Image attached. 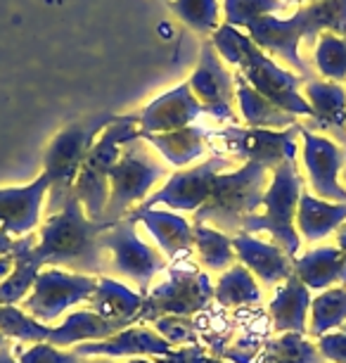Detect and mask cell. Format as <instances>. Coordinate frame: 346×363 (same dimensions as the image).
Masks as SVG:
<instances>
[{
	"mask_svg": "<svg viewBox=\"0 0 346 363\" xmlns=\"http://www.w3.org/2000/svg\"><path fill=\"white\" fill-rule=\"evenodd\" d=\"M114 223L91 221L76 197H69L62 211L47 216L40 228L36 255L40 266L67 269L83 276H107V259L100 235Z\"/></svg>",
	"mask_w": 346,
	"mask_h": 363,
	"instance_id": "6da1fadb",
	"label": "cell"
},
{
	"mask_svg": "<svg viewBox=\"0 0 346 363\" xmlns=\"http://www.w3.org/2000/svg\"><path fill=\"white\" fill-rule=\"evenodd\" d=\"M212 45L221 55L223 62L237 67V74L261 93L263 98L280 107L282 112L292 116H308L313 119V109L301 95V88L306 84V77L292 74L282 67H277L247 33L230 24H221L212 33Z\"/></svg>",
	"mask_w": 346,
	"mask_h": 363,
	"instance_id": "7a4b0ae2",
	"label": "cell"
},
{
	"mask_svg": "<svg viewBox=\"0 0 346 363\" xmlns=\"http://www.w3.org/2000/svg\"><path fill=\"white\" fill-rule=\"evenodd\" d=\"M247 36L261 48L263 52H273L287 65L294 67L301 77L311 79L308 65L301 60L299 43L311 40L323 33L346 36V0H313L299 8L292 17H261L249 22Z\"/></svg>",
	"mask_w": 346,
	"mask_h": 363,
	"instance_id": "3957f363",
	"label": "cell"
},
{
	"mask_svg": "<svg viewBox=\"0 0 346 363\" xmlns=\"http://www.w3.org/2000/svg\"><path fill=\"white\" fill-rule=\"evenodd\" d=\"M268 190V169L244 162L237 171H223L214 178L209 200L195 211V223L221 233H240L247 216L256 214Z\"/></svg>",
	"mask_w": 346,
	"mask_h": 363,
	"instance_id": "277c9868",
	"label": "cell"
},
{
	"mask_svg": "<svg viewBox=\"0 0 346 363\" xmlns=\"http://www.w3.org/2000/svg\"><path fill=\"white\" fill-rule=\"evenodd\" d=\"M117 114H95L83 121L67 126L62 133H57L45 150L43 157V174L50 181L47 190V216L64 209L67 200L74 195V183L81 167H83L93 143L98 140V133H103Z\"/></svg>",
	"mask_w": 346,
	"mask_h": 363,
	"instance_id": "5b68a950",
	"label": "cell"
},
{
	"mask_svg": "<svg viewBox=\"0 0 346 363\" xmlns=\"http://www.w3.org/2000/svg\"><path fill=\"white\" fill-rule=\"evenodd\" d=\"M135 126H138L135 114L117 116L93 143L91 152L79 171L76 183H74V197L81 202L91 221L105 218L107 202H110V174L128 143L140 138V131Z\"/></svg>",
	"mask_w": 346,
	"mask_h": 363,
	"instance_id": "8992f818",
	"label": "cell"
},
{
	"mask_svg": "<svg viewBox=\"0 0 346 363\" xmlns=\"http://www.w3.org/2000/svg\"><path fill=\"white\" fill-rule=\"evenodd\" d=\"M301 197V176L296 171V162H284L275 171H270V186L263 195L266 214H252L244 218L242 233H268L275 245L294 259L299 252V233H296V207Z\"/></svg>",
	"mask_w": 346,
	"mask_h": 363,
	"instance_id": "52a82bcc",
	"label": "cell"
},
{
	"mask_svg": "<svg viewBox=\"0 0 346 363\" xmlns=\"http://www.w3.org/2000/svg\"><path fill=\"white\" fill-rule=\"evenodd\" d=\"M164 174L166 169L150 155L145 140L135 138L128 143L110 174V202H107L103 221L117 223L126 218L128 209L138 202H145L147 193Z\"/></svg>",
	"mask_w": 346,
	"mask_h": 363,
	"instance_id": "ba28073f",
	"label": "cell"
},
{
	"mask_svg": "<svg viewBox=\"0 0 346 363\" xmlns=\"http://www.w3.org/2000/svg\"><path fill=\"white\" fill-rule=\"evenodd\" d=\"M188 262V259H185ZM214 297V287L207 273L195 266H175L166 283L157 285L142 299L138 320H157L161 316H192L200 313Z\"/></svg>",
	"mask_w": 346,
	"mask_h": 363,
	"instance_id": "9c48e42d",
	"label": "cell"
},
{
	"mask_svg": "<svg viewBox=\"0 0 346 363\" xmlns=\"http://www.w3.org/2000/svg\"><path fill=\"white\" fill-rule=\"evenodd\" d=\"M100 242L105 252L112 255L107 262V273H117L121 278L133 280L142 294L150 292L152 278L166 269V259L147 242H142L135 233V223L128 218H121L112 228H107L100 235Z\"/></svg>",
	"mask_w": 346,
	"mask_h": 363,
	"instance_id": "30bf717a",
	"label": "cell"
},
{
	"mask_svg": "<svg viewBox=\"0 0 346 363\" xmlns=\"http://www.w3.org/2000/svg\"><path fill=\"white\" fill-rule=\"evenodd\" d=\"M98 287V276H83V273H69L62 269H45L36 276L33 290L22 299V311L38 323H52L69 306L88 301Z\"/></svg>",
	"mask_w": 346,
	"mask_h": 363,
	"instance_id": "8fae6325",
	"label": "cell"
},
{
	"mask_svg": "<svg viewBox=\"0 0 346 363\" xmlns=\"http://www.w3.org/2000/svg\"><path fill=\"white\" fill-rule=\"evenodd\" d=\"M304 124H296L282 131L273 128H240L226 126L209 133V138L223 140L230 152L242 157L244 162H256L268 171H275L284 162H296V135H301Z\"/></svg>",
	"mask_w": 346,
	"mask_h": 363,
	"instance_id": "7c38bea8",
	"label": "cell"
},
{
	"mask_svg": "<svg viewBox=\"0 0 346 363\" xmlns=\"http://www.w3.org/2000/svg\"><path fill=\"white\" fill-rule=\"evenodd\" d=\"M228 167V157H209L200 167L175 171L166 181V186L147 197L140 207L157 209V204H164L171 211H197L212 195L214 178L223 174Z\"/></svg>",
	"mask_w": 346,
	"mask_h": 363,
	"instance_id": "4fadbf2b",
	"label": "cell"
},
{
	"mask_svg": "<svg viewBox=\"0 0 346 363\" xmlns=\"http://www.w3.org/2000/svg\"><path fill=\"white\" fill-rule=\"evenodd\" d=\"M188 84L197 102L202 105V112L212 114L216 119H233L235 74H230L212 40L202 45L200 60H197V67Z\"/></svg>",
	"mask_w": 346,
	"mask_h": 363,
	"instance_id": "5bb4252c",
	"label": "cell"
},
{
	"mask_svg": "<svg viewBox=\"0 0 346 363\" xmlns=\"http://www.w3.org/2000/svg\"><path fill=\"white\" fill-rule=\"evenodd\" d=\"M301 152H304V167L308 171V181L316 190V197L321 200H332L339 204H346V188L339 183V176L344 171L346 152L330 140L328 135H318L301 128Z\"/></svg>",
	"mask_w": 346,
	"mask_h": 363,
	"instance_id": "9a60e30c",
	"label": "cell"
},
{
	"mask_svg": "<svg viewBox=\"0 0 346 363\" xmlns=\"http://www.w3.org/2000/svg\"><path fill=\"white\" fill-rule=\"evenodd\" d=\"M202 114V105L190 91V84L173 86L171 91L154 98L142 107L138 116V131L140 135H152V133H168L178 131V128L192 126V121Z\"/></svg>",
	"mask_w": 346,
	"mask_h": 363,
	"instance_id": "2e32d148",
	"label": "cell"
},
{
	"mask_svg": "<svg viewBox=\"0 0 346 363\" xmlns=\"http://www.w3.org/2000/svg\"><path fill=\"white\" fill-rule=\"evenodd\" d=\"M50 181L40 174L29 186L0 188V230L8 235H29L40 221Z\"/></svg>",
	"mask_w": 346,
	"mask_h": 363,
	"instance_id": "e0dca14e",
	"label": "cell"
},
{
	"mask_svg": "<svg viewBox=\"0 0 346 363\" xmlns=\"http://www.w3.org/2000/svg\"><path fill=\"white\" fill-rule=\"evenodd\" d=\"M230 242H233L235 255L240 257L244 269L259 276V280H263L266 285L287 280L294 273V259L280 245L263 242V240L247 235V233H237L235 238H230Z\"/></svg>",
	"mask_w": 346,
	"mask_h": 363,
	"instance_id": "ac0fdd59",
	"label": "cell"
},
{
	"mask_svg": "<svg viewBox=\"0 0 346 363\" xmlns=\"http://www.w3.org/2000/svg\"><path fill=\"white\" fill-rule=\"evenodd\" d=\"M128 221H140L145 223V228L152 233V238L159 242V247L164 250V255L173 262L190 257L192 250V225L185 218L173 214V211H161V209H147L138 207L126 216Z\"/></svg>",
	"mask_w": 346,
	"mask_h": 363,
	"instance_id": "d6986e66",
	"label": "cell"
},
{
	"mask_svg": "<svg viewBox=\"0 0 346 363\" xmlns=\"http://www.w3.org/2000/svg\"><path fill=\"white\" fill-rule=\"evenodd\" d=\"M171 352V345L157 335L150 328L131 325L124 328L121 333L112 335L103 342H86V345H76L79 356H166Z\"/></svg>",
	"mask_w": 346,
	"mask_h": 363,
	"instance_id": "ffe728a7",
	"label": "cell"
},
{
	"mask_svg": "<svg viewBox=\"0 0 346 363\" xmlns=\"http://www.w3.org/2000/svg\"><path fill=\"white\" fill-rule=\"evenodd\" d=\"M304 98L313 109V121L308 131L313 128H330L337 133L339 140L346 143V91L335 81H318L306 79L304 84Z\"/></svg>",
	"mask_w": 346,
	"mask_h": 363,
	"instance_id": "44dd1931",
	"label": "cell"
},
{
	"mask_svg": "<svg viewBox=\"0 0 346 363\" xmlns=\"http://www.w3.org/2000/svg\"><path fill=\"white\" fill-rule=\"evenodd\" d=\"M311 290L301 283L296 273L284 280V285L270 301V316H273L275 333H299L306 330V311L311 309Z\"/></svg>",
	"mask_w": 346,
	"mask_h": 363,
	"instance_id": "7402d4cb",
	"label": "cell"
},
{
	"mask_svg": "<svg viewBox=\"0 0 346 363\" xmlns=\"http://www.w3.org/2000/svg\"><path fill=\"white\" fill-rule=\"evenodd\" d=\"M124 328H131L126 323H117V320H105L98 313L86 309V311H74L64 318L62 325L50 328L47 342L52 347H71V345H86V342H103L112 335L121 333Z\"/></svg>",
	"mask_w": 346,
	"mask_h": 363,
	"instance_id": "603a6c76",
	"label": "cell"
},
{
	"mask_svg": "<svg viewBox=\"0 0 346 363\" xmlns=\"http://www.w3.org/2000/svg\"><path fill=\"white\" fill-rule=\"evenodd\" d=\"M142 294L128 290L124 283L114 280L110 276H100L98 287H95L91 301V311L98 313L105 320H117V323L131 325L138 320V313L142 309Z\"/></svg>",
	"mask_w": 346,
	"mask_h": 363,
	"instance_id": "cb8c5ba5",
	"label": "cell"
},
{
	"mask_svg": "<svg viewBox=\"0 0 346 363\" xmlns=\"http://www.w3.org/2000/svg\"><path fill=\"white\" fill-rule=\"evenodd\" d=\"M294 273L308 290H328L335 283L346 287V257L337 247H318L294 259Z\"/></svg>",
	"mask_w": 346,
	"mask_h": 363,
	"instance_id": "d4e9b609",
	"label": "cell"
},
{
	"mask_svg": "<svg viewBox=\"0 0 346 363\" xmlns=\"http://www.w3.org/2000/svg\"><path fill=\"white\" fill-rule=\"evenodd\" d=\"M36 245H38V235H33V233L15 240V247H12L15 269L0 283V304L15 306L17 301L26 299V294L33 290L36 276L40 273V264L36 255H33Z\"/></svg>",
	"mask_w": 346,
	"mask_h": 363,
	"instance_id": "484cf974",
	"label": "cell"
},
{
	"mask_svg": "<svg viewBox=\"0 0 346 363\" xmlns=\"http://www.w3.org/2000/svg\"><path fill=\"white\" fill-rule=\"evenodd\" d=\"M346 221V204L325 202L321 197L301 193L299 207H296V233L308 242L328 238Z\"/></svg>",
	"mask_w": 346,
	"mask_h": 363,
	"instance_id": "4316f807",
	"label": "cell"
},
{
	"mask_svg": "<svg viewBox=\"0 0 346 363\" xmlns=\"http://www.w3.org/2000/svg\"><path fill=\"white\" fill-rule=\"evenodd\" d=\"M235 98L237 107H240L242 119L247 121L252 128H292L296 126V116L282 112L280 107H275L273 102L263 98L261 93H256L252 86L244 81L240 74H235Z\"/></svg>",
	"mask_w": 346,
	"mask_h": 363,
	"instance_id": "83f0119b",
	"label": "cell"
},
{
	"mask_svg": "<svg viewBox=\"0 0 346 363\" xmlns=\"http://www.w3.org/2000/svg\"><path fill=\"white\" fill-rule=\"evenodd\" d=\"M207 131L200 126H185L178 131H168V133H152V135H140L147 145H152L161 157L173 164V167H185L192 164L195 160H200L204 155V138Z\"/></svg>",
	"mask_w": 346,
	"mask_h": 363,
	"instance_id": "f1b7e54d",
	"label": "cell"
},
{
	"mask_svg": "<svg viewBox=\"0 0 346 363\" xmlns=\"http://www.w3.org/2000/svg\"><path fill=\"white\" fill-rule=\"evenodd\" d=\"M214 299L223 306H244V304H259L261 290L256 285L252 271L244 269L242 264L230 266L219 278L214 287Z\"/></svg>",
	"mask_w": 346,
	"mask_h": 363,
	"instance_id": "f546056e",
	"label": "cell"
},
{
	"mask_svg": "<svg viewBox=\"0 0 346 363\" xmlns=\"http://www.w3.org/2000/svg\"><path fill=\"white\" fill-rule=\"evenodd\" d=\"M346 323V287H332L311 301V337L321 340L335 328Z\"/></svg>",
	"mask_w": 346,
	"mask_h": 363,
	"instance_id": "4dcf8cb0",
	"label": "cell"
},
{
	"mask_svg": "<svg viewBox=\"0 0 346 363\" xmlns=\"http://www.w3.org/2000/svg\"><path fill=\"white\" fill-rule=\"evenodd\" d=\"M192 245L197 247L202 264L209 271H226L230 264L235 262V250L233 242L226 233L212 228L204 223H195L192 225Z\"/></svg>",
	"mask_w": 346,
	"mask_h": 363,
	"instance_id": "1f68e13d",
	"label": "cell"
},
{
	"mask_svg": "<svg viewBox=\"0 0 346 363\" xmlns=\"http://www.w3.org/2000/svg\"><path fill=\"white\" fill-rule=\"evenodd\" d=\"M266 361L270 363H328L321 349L299 333H282L266 345Z\"/></svg>",
	"mask_w": 346,
	"mask_h": 363,
	"instance_id": "d6a6232c",
	"label": "cell"
},
{
	"mask_svg": "<svg viewBox=\"0 0 346 363\" xmlns=\"http://www.w3.org/2000/svg\"><path fill=\"white\" fill-rule=\"evenodd\" d=\"M168 8L180 19L188 29H192L202 36L214 33L221 26V5L219 0H168Z\"/></svg>",
	"mask_w": 346,
	"mask_h": 363,
	"instance_id": "836d02e7",
	"label": "cell"
},
{
	"mask_svg": "<svg viewBox=\"0 0 346 363\" xmlns=\"http://www.w3.org/2000/svg\"><path fill=\"white\" fill-rule=\"evenodd\" d=\"M316 67L325 81H339L346 79V36L337 33H323L316 43Z\"/></svg>",
	"mask_w": 346,
	"mask_h": 363,
	"instance_id": "e575fe53",
	"label": "cell"
},
{
	"mask_svg": "<svg viewBox=\"0 0 346 363\" xmlns=\"http://www.w3.org/2000/svg\"><path fill=\"white\" fill-rule=\"evenodd\" d=\"M0 333L5 337H12L17 342H47L50 328L33 320L29 313H24L17 306L0 304Z\"/></svg>",
	"mask_w": 346,
	"mask_h": 363,
	"instance_id": "d590c367",
	"label": "cell"
},
{
	"mask_svg": "<svg viewBox=\"0 0 346 363\" xmlns=\"http://www.w3.org/2000/svg\"><path fill=\"white\" fill-rule=\"evenodd\" d=\"M287 10L282 0H223V15H226V24L235 26V29H244L249 22L275 12Z\"/></svg>",
	"mask_w": 346,
	"mask_h": 363,
	"instance_id": "8d00e7d4",
	"label": "cell"
},
{
	"mask_svg": "<svg viewBox=\"0 0 346 363\" xmlns=\"http://www.w3.org/2000/svg\"><path fill=\"white\" fill-rule=\"evenodd\" d=\"M19 363H86L88 359L79 356L76 352H62L59 347H52L50 342H38L29 349H17Z\"/></svg>",
	"mask_w": 346,
	"mask_h": 363,
	"instance_id": "74e56055",
	"label": "cell"
},
{
	"mask_svg": "<svg viewBox=\"0 0 346 363\" xmlns=\"http://www.w3.org/2000/svg\"><path fill=\"white\" fill-rule=\"evenodd\" d=\"M154 330L161 335L168 345H183V342L195 340V325L190 318L183 316H161L154 320Z\"/></svg>",
	"mask_w": 346,
	"mask_h": 363,
	"instance_id": "f35d334b",
	"label": "cell"
},
{
	"mask_svg": "<svg viewBox=\"0 0 346 363\" xmlns=\"http://www.w3.org/2000/svg\"><path fill=\"white\" fill-rule=\"evenodd\" d=\"M318 349L328 361L332 363H346V333H332L323 335L318 340Z\"/></svg>",
	"mask_w": 346,
	"mask_h": 363,
	"instance_id": "ab89813d",
	"label": "cell"
},
{
	"mask_svg": "<svg viewBox=\"0 0 346 363\" xmlns=\"http://www.w3.org/2000/svg\"><path fill=\"white\" fill-rule=\"evenodd\" d=\"M202 359H204V352H202L200 347H190L185 349V352H168L164 359H159L157 363H202Z\"/></svg>",
	"mask_w": 346,
	"mask_h": 363,
	"instance_id": "60d3db41",
	"label": "cell"
},
{
	"mask_svg": "<svg viewBox=\"0 0 346 363\" xmlns=\"http://www.w3.org/2000/svg\"><path fill=\"white\" fill-rule=\"evenodd\" d=\"M12 269H15V257H12V252H10V255L0 257V283H3V280L10 276Z\"/></svg>",
	"mask_w": 346,
	"mask_h": 363,
	"instance_id": "b9f144b4",
	"label": "cell"
},
{
	"mask_svg": "<svg viewBox=\"0 0 346 363\" xmlns=\"http://www.w3.org/2000/svg\"><path fill=\"white\" fill-rule=\"evenodd\" d=\"M12 247H15V240H12L8 233H3L0 230V257L3 255H10Z\"/></svg>",
	"mask_w": 346,
	"mask_h": 363,
	"instance_id": "7bdbcfd3",
	"label": "cell"
},
{
	"mask_svg": "<svg viewBox=\"0 0 346 363\" xmlns=\"http://www.w3.org/2000/svg\"><path fill=\"white\" fill-rule=\"evenodd\" d=\"M0 363H19L15 356H12V347H10V342L5 345L3 349H0Z\"/></svg>",
	"mask_w": 346,
	"mask_h": 363,
	"instance_id": "ee69618b",
	"label": "cell"
},
{
	"mask_svg": "<svg viewBox=\"0 0 346 363\" xmlns=\"http://www.w3.org/2000/svg\"><path fill=\"white\" fill-rule=\"evenodd\" d=\"M337 247L344 252V257H346V225H342L337 233Z\"/></svg>",
	"mask_w": 346,
	"mask_h": 363,
	"instance_id": "f6af8a7d",
	"label": "cell"
},
{
	"mask_svg": "<svg viewBox=\"0 0 346 363\" xmlns=\"http://www.w3.org/2000/svg\"><path fill=\"white\" fill-rule=\"evenodd\" d=\"M284 5H299V3H313V0H282Z\"/></svg>",
	"mask_w": 346,
	"mask_h": 363,
	"instance_id": "bcb514c9",
	"label": "cell"
},
{
	"mask_svg": "<svg viewBox=\"0 0 346 363\" xmlns=\"http://www.w3.org/2000/svg\"><path fill=\"white\" fill-rule=\"evenodd\" d=\"M86 363H114L110 359H93V361H86Z\"/></svg>",
	"mask_w": 346,
	"mask_h": 363,
	"instance_id": "7dc6e473",
	"label": "cell"
},
{
	"mask_svg": "<svg viewBox=\"0 0 346 363\" xmlns=\"http://www.w3.org/2000/svg\"><path fill=\"white\" fill-rule=\"evenodd\" d=\"M5 345H8V340H5V335H3V333H0V349H3Z\"/></svg>",
	"mask_w": 346,
	"mask_h": 363,
	"instance_id": "c3c4849f",
	"label": "cell"
},
{
	"mask_svg": "<svg viewBox=\"0 0 346 363\" xmlns=\"http://www.w3.org/2000/svg\"><path fill=\"white\" fill-rule=\"evenodd\" d=\"M128 363H150V361H142V359H135V361H128Z\"/></svg>",
	"mask_w": 346,
	"mask_h": 363,
	"instance_id": "681fc988",
	"label": "cell"
},
{
	"mask_svg": "<svg viewBox=\"0 0 346 363\" xmlns=\"http://www.w3.org/2000/svg\"><path fill=\"white\" fill-rule=\"evenodd\" d=\"M342 181H344V186H346V169L342 171Z\"/></svg>",
	"mask_w": 346,
	"mask_h": 363,
	"instance_id": "f907efd6",
	"label": "cell"
},
{
	"mask_svg": "<svg viewBox=\"0 0 346 363\" xmlns=\"http://www.w3.org/2000/svg\"><path fill=\"white\" fill-rule=\"evenodd\" d=\"M342 333H346V323H344V325H342Z\"/></svg>",
	"mask_w": 346,
	"mask_h": 363,
	"instance_id": "816d5d0a",
	"label": "cell"
},
{
	"mask_svg": "<svg viewBox=\"0 0 346 363\" xmlns=\"http://www.w3.org/2000/svg\"><path fill=\"white\" fill-rule=\"evenodd\" d=\"M166 3H168V0H166Z\"/></svg>",
	"mask_w": 346,
	"mask_h": 363,
	"instance_id": "f5cc1de1",
	"label": "cell"
}]
</instances>
